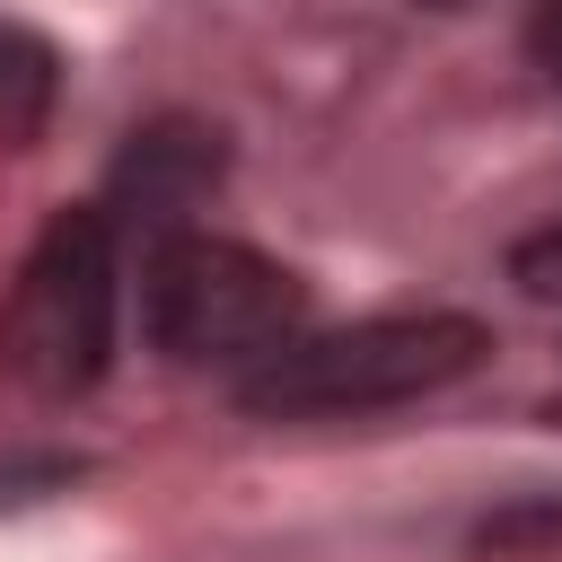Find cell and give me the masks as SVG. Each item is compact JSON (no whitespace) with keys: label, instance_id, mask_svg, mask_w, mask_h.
I'll list each match as a JSON object with an SVG mask.
<instances>
[{"label":"cell","instance_id":"obj_1","mask_svg":"<svg viewBox=\"0 0 562 562\" xmlns=\"http://www.w3.org/2000/svg\"><path fill=\"white\" fill-rule=\"evenodd\" d=\"M492 351V334L457 307H422V316H360L334 334H290L272 360H255L237 378V404L263 422H342V413H386L413 395L457 386L474 360Z\"/></svg>","mask_w":562,"mask_h":562},{"label":"cell","instance_id":"obj_2","mask_svg":"<svg viewBox=\"0 0 562 562\" xmlns=\"http://www.w3.org/2000/svg\"><path fill=\"white\" fill-rule=\"evenodd\" d=\"M140 325L167 360L246 378L290 334H307V290H299V272H281L272 255H255L237 237L176 228L140 263Z\"/></svg>","mask_w":562,"mask_h":562},{"label":"cell","instance_id":"obj_3","mask_svg":"<svg viewBox=\"0 0 562 562\" xmlns=\"http://www.w3.org/2000/svg\"><path fill=\"white\" fill-rule=\"evenodd\" d=\"M114 211L70 202L44 220V237L26 246L9 307H0V360L44 386V395H79L105 378L114 351Z\"/></svg>","mask_w":562,"mask_h":562},{"label":"cell","instance_id":"obj_4","mask_svg":"<svg viewBox=\"0 0 562 562\" xmlns=\"http://www.w3.org/2000/svg\"><path fill=\"white\" fill-rule=\"evenodd\" d=\"M211 176H220V149H211L202 132H140L114 184H123V202H140L149 246H158V237H176V228H184V211L202 202V184H211Z\"/></svg>","mask_w":562,"mask_h":562},{"label":"cell","instance_id":"obj_5","mask_svg":"<svg viewBox=\"0 0 562 562\" xmlns=\"http://www.w3.org/2000/svg\"><path fill=\"white\" fill-rule=\"evenodd\" d=\"M53 105V44L0 18V140H26Z\"/></svg>","mask_w":562,"mask_h":562},{"label":"cell","instance_id":"obj_6","mask_svg":"<svg viewBox=\"0 0 562 562\" xmlns=\"http://www.w3.org/2000/svg\"><path fill=\"white\" fill-rule=\"evenodd\" d=\"M509 263H518V281H527V290H562V228L527 237V246H518Z\"/></svg>","mask_w":562,"mask_h":562},{"label":"cell","instance_id":"obj_7","mask_svg":"<svg viewBox=\"0 0 562 562\" xmlns=\"http://www.w3.org/2000/svg\"><path fill=\"white\" fill-rule=\"evenodd\" d=\"M527 53L544 61V79H562V0H544V9H536V26H527Z\"/></svg>","mask_w":562,"mask_h":562}]
</instances>
